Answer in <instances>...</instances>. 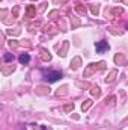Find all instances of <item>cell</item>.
I'll return each instance as SVG.
<instances>
[{
	"label": "cell",
	"mask_w": 128,
	"mask_h": 130,
	"mask_svg": "<svg viewBox=\"0 0 128 130\" xmlns=\"http://www.w3.org/2000/svg\"><path fill=\"white\" fill-rule=\"evenodd\" d=\"M115 100H116V97H115V95H110V97H107L105 103H107V104H113V103H115Z\"/></svg>",
	"instance_id": "21"
},
{
	"label": "cell",
	"mask_w": 128,
	"mask_h": 130,
	"mask_svg": "<svg viewBox=\"0 0 128 130\" xmlns=\"http://www.w3.org/2000/svg\"><path fill=\"white\" fill-rule=\"evenodd\" d=\"M65 2H66V0H60V3H65Z\"/></svg>",
	"instance_id": "28"
},
{
	"label": "cell",
	"mask_w": 128,
	"mask_h": 130,
	"mask_svg": "<svg viewBox=\"0 0 128 130\" xmlns=\"http://www.w3.org/2000/svg\"><path fill=\"white\" fill-rule=\"evenodd\" d=\"M18 12H20V8H18V6H14V9H12V17H18Z\"/></svg>",
	"instance_id": "23"
},
{
	"label": "cell",
	"mask_w": 128,
	"mask_h": 130,
	"mask_svg": "<svg viewBox=\"0 0 128 130\" xmlns=\"http://www.w3.org/2000/svg\"><path fill=\"white\" fill-rule=\"evenodd\" d=\"M91 12L96 17V15L99 14V6H98V5H91Z\"/></svg>",
	"instance_id": "15"
},
{
	"label": "cell",
	"mask_w": 128,
	"mask_h": 130,
	"mask_svg": "<svg viewBox=\"0 0 128 130\" xmlns=\"http://www.w3.org/2000/svg\"><path fill=\"white\" fill-rule=\"evenodd\" d=\"M68 91H66V86H63V88H59V91L56 92V95H65Z\"/></svg>",
	"instance_id": "20"
},
{
	"label": "cell",
	"mask_w": 128,
	"mask_h": 130,
	"mask_svg": "<svg viewBox=\"0 0 128 130\" xmlns=\"http://www.w3.org/2000/svg\"><path fill=\"white\" fill-rule=\"evenodd\" d=\"M56 15H57V11H51L50 12V17H56Z\"/></svg>",
	"instance_id": "26"
},
{
	"label": "cell",
	"mask_w": 128,
	"mask_h": 130,
	"mask_svg": "<svg viewBox=\"0 0 128 130\" xmlns=\"http://www.w3.org/2000/svg\"><path fill=\"white\" fill-rule=\"evenodd\" d=\"M77 86H80V88H91V83H88V82H77Z\"/></svg>",
	"instance_id": "19"
},
{
	"label": "cell",
	"mask_w": 128,
	"mask_h": 130,
	"mask_svg": "<svg viewBox=\"0 0 128 130\" xmlns=\"http://www.w3.org/2000/svg\"><path fill=\"white\" fill-rule=\"evenodd\" d=\"M36 94H39V95L50 94V88H47V86H38L36 88Z\"/></svg>",
	"instance_id": "9"
},
{
	"label": "cell",
	"mask_w": 128,
	"mask_h": 130,
	"mask_svg": "<svg viewBox=\"0 0 128 130\" xmlns=\"http://www.w3.org/2000/svg\"><path fill=\"white\" fill-rule=\"evenodd\" d=\"M9 47L11 48H17L18 47V42L17 41H9Z\"/></svg>",
	"instance_id": "25"
},
{
	"label": "cell",
	"mask_w": 128,
	"mask_h": 130,
	"mask_svg": "<svg viewBox=\"0 0 128 130\" xmlns=\"http://www.w3.org/2000/svg\"><path fill=\"white\" fill-rule=\"evenodd\" d=\"M75 11H77L78 14H81V15L86 14V8H84L83 5H77V6H75Z\"/></svg>",
	"instance_id": "13"
},
{
	"label": "cell",
	"mask_w": 128,
	"mask_h": 130,
	"mask_svg": "<svg viewBox=\"0 0 128 130\" xmlns=\"http://www.w3.org/2000/svg\"><path fill=\"white\" fill-rule=\"evenodd\" d=\"M26 15H27L29 18L36 17V9H35V6H33V5H29V6H27V9H26Z\"/></svg>",
	"instance_id": "7"
},
{
	"label": "cell",
	"mask_w": 128,
	"mask_h": 130,
	"mask_svg": "<svg viewBox=\"0 0 128 130\" xmlns=\"http://www.w3.org/2000/svg\"><path fill=\"white\" fill-rule=\"evenodd\" d=\"M115 2H121V0H115ZM124 3H128V0H122Z\"/></svg>",
	"instance_id": "27"
},
{
	"label": "cell",
	"mask_w": 128,
	"mask_h": 130,
	"mask_svg": "<svg viewBox=\"0 0 128 130\" xmlns=\"http://www.w3.org/2000/svg\"><path fill=\"white\" fill-rule=\"evenodd\" d=\"M80 65H81V58H80V56H75V58L71 61V65H69V67H71V70H77Z\"/></svg>",
	"instance_id": "5"
},
{
	"label": "cell",
	"mask_w": 128,
	"mask_h": 130,
	"mask_svg": "<svg viewBox=\"0 0 128 130\" xmlns=\"http://www.w3.org/2000/svg\"><path fill=\"white\" fill-rule=\"evenodd\" d=\"M12 59H14V56H12V53H6V55H5V61H6V62H11Z\"/></svg>",
	"instance_id": "24"
},
{
	"label": "cell",
	"mask_w": 128,
	"mask_h": 130,
	"mask_svg": "<svg viewBox=\"0 0 128 130\" xmlns=\"http://www.w3.org/2000/svg\"><path fill=\"white\" fill-rule=\"evenodd\" d=\"M116 76H118V70H112V71H110V74L105 77V83H112V82H115Z\"/></svg>",
	"instance_id": "6"
},
{
	"label": "cell",
	"mask_w": 128,
	"mask_h": 130,
	"mask_svg": "<svg viewBox=\"0 0 128 130\" xmlns=\"http://www.w3.org/2000/svg\"><path fill=\"white\" fill-rule=\"evenodd\" d=\"M29 61H30V56H29V55H26V53H24V55H21V56H20V62H21V64H27Z\"/></svg>",
	"instance_id": "14"
},
{
	"label": "cell",
	"mask_w": 128,
	"mask_h": 130,
	"mask_svg": "<svg viewBox=\"0 0 128 130\" xmlns=\"http://www.w3.org/2000/svg\"><path fill=\"white\" fill-rule=\"evenodd\" d=\"M115 62H116V65H125L127 59H125V56H124V55L116 53V55H115Z\"/></svg>",
	"instance_id": "4"
},
{
	"label": "cell",
	"mask_w": 128,
	"mask_h": 130,
	"mask_svg": "<svg viewBox=\"0 0 128 130\" xmlns=\"http://www.w3.org/2000/svg\"><path fill=\"white\" fill-rule=\"evenodd\" d=\"M122 12H124L122 8H115V9H112V14H113V15H121Z\"/></svg>",
	"instance_id": "17"
},
{
	"label": "cell",
	"mask_w": 128,
	"mask_h": 130,
	"mask_svg": "<svg viewBox=\"0 0 128 130\" xmlns=\"http://www.w3.org/2000/svg\"><path fill=\"white\" fill-rule=\"evenodd\" d=\"M92 103H94L92 100H84V103L81 104V110H83V112H86V110H88V109L92 106Z\"/></svg>",
	"instance_id": "10"
},
{
	"label": "cell",
	"mask_w": 128,
	"mask_h": 130,
	"mask_svg": "<svg viewBox=\"0 0 128 130\" xmlns=\"http://www.w3.org/2000/svg\"><path fill=\"white\" fill-rule=\"evenodd\" d=\"M62 79V71H50V73H45V80L47 82H56Z\"/></svg>",
	"instance_id": "2"
},
{
	"label": "cell",
	"mask_w": 128,
	"mask_h": 130,
	"mask_svg": "<svg viewBox=\"0 0 128 130\" xmlns=\"http://www.w3.org/2000/svg\"><path fill=\"white\" fill-rule=\"evenodd\" d=\"M105 68V62L104 61H101L99 64H89L86 68H84V73H83V77H89L91 74H94L96 73L98 70H104Z\"/></svg>",
	"instance_id": "1"
},
{
	"label": "cell",
	"mask_w": 128,
	"mask_h": 130,
	"mask_svg": "<svg viewBox=\"0 0 128 130\" xmlns=\"http://www.w3.org/2000/svg\"><path fill=\"white\" fill-rule=\"evenodd\" d=\"M95 50H96V53H104V52H107V50H109V42H105V41H98L95 44Z\"/></svg>",
	"instance_id": "3"
},
{
	"label": "cell",
	"mask_w": 128,
	"mask_h": 130,
	"mask_svg": "<svg viewBox=\"0 0 128 130\" xmlns=\"http://www.w3.org/2000/svg\"><path fill=\"white\" fill-rule=\"evenodd\" d=\"M91 94H92V97H99V95H101V89H99V86H92Z\"/></svg>",
	"instance_id": "11"
},
{
	"label": "cell",
	"mask_w": 128,
	"mask_h": 130,
	"mask_svg": "<svg viewBox=\"0 0 128 130\" xmlns=\"http://www.w3.org/2000/svg\"><path fill=\"white\" fill-rule=\"evenodd\" d=\"M71 23H72V29H75V27H78V26H80V20H78L77 17H74Z\"/></svg>",
	"instance_id": "18"
},
{
	"label": "cell",
	"mask_w": 128,
	"mask_h": 130,
	"mask_svg": "<svg viewBox=\"0 0 128 130\" xmlns=\"http://www.w3.org/2000/svg\"><path fill=\"white\" fill-rule=\"evenodd\" d=\"M14 70H15V68H14V67L11 65L9 68H3V70H2V73H3V76H8V74H11V73H12Z\"/></svg>",
	"instance_id": "16"
},
{
	"label": "cell",
	"mask_w": 128,
	"mask_h": 130,
	"mask_svg": "<svg viewBox=\"0 0 128 130\" xmlns=\"http://www.w3.org/2000/svg\"><path fill=\"white\" fill-rule=\"evenodd\" d=\"M72 109H74V103H71V104H66V106L63 107V110H65V112H71Z\"/></svg>",
	"instance_id": "22"
},
{
	"label": "cell",
	"mask_w": 128,
	"mask_h": 130,
	"mask_svg": "<svg viewBox=\"0 0 128 130\" xmlns=\"http://www.w3.org/2000/svg\"><path fill=\"white\" fill-rule=\"evenodd\" d=\"M68 41H65L63 42V47H62V50L59 52V56H66V52H68Z\"/></svg>",
	"instance_id": "12"
},
{
	"label": "cell",
	"mask_w": 128,
	"mask_h": 130,
	"mask_svg": "<svg viewBox=\"0 0 128 130\" xmlns=\"http://www.w3.org/2000/svg\"><path fill=\"white\" fill-rule=\"evenodd\" d=\"M41 59L44 61V62H48V61H51V55L47 52V50H41Z\"/></svg>",
	"instance_id": "8"
}]
</instances>
